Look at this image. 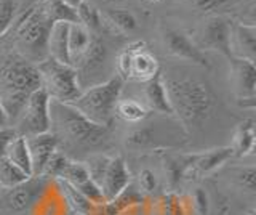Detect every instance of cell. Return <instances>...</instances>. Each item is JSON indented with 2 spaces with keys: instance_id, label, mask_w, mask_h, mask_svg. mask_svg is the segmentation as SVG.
Masks as SVG:
<instances>
[{
  "instance_id": "obj_13",
  "label": "cell",
  "mask_w": 256,
  "mask_h": 215,
  "mask_svg": "<svg viewBox=\"0 0 256 215\" xmlns=\"http://www.w3.org/2000/svg\"><path fill=\"white\" fill-rule=\"evenodd\" d=\"M26 143L32 161V175L40 177L53 153L58 151L60 138L56 137L54 132H46L40 135H29L26 137Z\"/></svg>"
},
{
  "instance_id": "obj_39",
  "label": "cell",
  "mask_w": 256,
  "mask_h": 215,
  "mask_svg": "<svg viewBox=\"0 0 256 215\" xmlns=\"http://www.w3.org/2000/svg\"><path fill=\"white\" fill-rule=\"evenodd\" d=\"M10 117L5 113V109L2 106V103H0V130H5V129H10Z\"/></svg>"
},
{
  "instance_id": "obj_38",
  "label": "cell",
  "mask_w": 256,
  "mask_h": 215,
  "mask_svg": "<svg viewBox=\"0 0 256 215\" xmlns=\"http://www.w3.org/2000/svg\"><path fill=\"white\" fill-rule=\"evenodd\" d=\"M14 130L13 129H5V130H0V157L4 156L5 153V148L8 145V141H10L13 137H14Z\"/></svg>"
},
{
  "instance_id": "obj_30",
  "label": "cell",
  "mask_w": 256,
  "mask_h": 215,
  "mask_svg": "<svg viewBox=\"0 0 256 215\" xmlns=\"http://www.w3.org/2000/svg\"><path fill=\"white\" fill-rule=\"evenodd\" d=\"M16 13H18V2L16 0H0V37L12 29Z\"/></svg>"
},
{
  "instance_id": "obj_28",
  "label": "cell",
  "mask_w": 256,
  "mask_h": 215,
  "mask_svg": "<svg viewBox=\"0 0 256 215\" xmlns=\"http://www.w3.org/2000/svg\"><path fill=\"white\" fill-rule=\"evenodd\" d=\"M77 18L78 25H82L85 29H88L90 33H100L102 29V17L101 13L94 9L93 5L86 4L85 0L77 7Z\"/></svg>"
},
{
  "instance_id": "obj_35",
  "label": "cell",
  "mask_w": 256,
  "mask_h": 215,
  "mask_svg": "<svg viewBox=\"0 0 256 215\" xmlns=\"http://www.w3.org/2000/svg\"><path fill=\"white\" fill-rule=\"evenodd\" d=\"M254 177H256V170L253 165H250V167L240 169L236 175V180L238 183V186H242L244 189H248V191H253L254 189Z\"/></svg>"
},
{
  "instance_id": "obj_4",
  "label": "cell",
  "mask_w": 256,
  "mask_h": 215,
  "mask_svg": "<svg viewBox=\"0 0 256 215\" xmlns=\"http://www.w3.org/2000/svg\"><path fill=\"white\" fill-rule=\"evenodd\" d=\"M122 90L124 79L120 76H114L108 79L106 82L90 87L88 90L82 92L69 105L74 106L80 114L90 119L92 122L109 127L116 116V106L120 100Z\"/></svg>"
},
{
  "instance_id": "obj_37",
  "label": "cell",
  "mask_w": 256,
  "mask_h": 215,
  "mask_svg": "<svg viewBox=\"0 0 256 215\" xmlns=\"http://www.w3.org/2000/svg\"><path fill=\"white\" fill-rule=\"evenodd\" d=\"M117 69H118V76L128 81L130 79V71H132V52L125 49L122 53L118 55V61H117Z\"/></svg>"
},
{
  "instance_id": "obj_16",
  "label": "cell",
  "mask_w": 256,
  "mask_h": 215,
  "mask_svg": "<svg viewBox=\"0 0 256 215\" xmlns=\"http://www.w3.org/2000/svg\"><path fill=\"white\" fill-rule=\"evenodd\" d=\"M144 100H146L148 111H154V113L164 116H173V109L170 105V100H168L164 74L160 71L146 82V87H144Z\"/></svg>"
},
{
  "instance_id": "obj_19",
  "label": "cell",
  "mask_w": 256,
  "mask_h": 215,
  "mask_svg": "<svg viewBox=\"0 0 256 215\" xmlns=\"http://www.w3.org/2000/svg\"><path fill=\"white\" fill-rule=\"evenodd\" d=\"M56 181H58V186L61 189L64 199H66V202L77 215H100L101 205H96L92 201H88L82 193H78V191L74 186H70L69 183L62 180H56Z\"/></svg>"
},
{
  "instance_id": "obj_36",
  "label": "cell",
  "mask_w": 256,
  "mask_h": 215,
  "mask_svg": "<svg viewBox=\"0 0 256 215\" xmlns=\"http://www.w3.org/2000/svg\"><path fill=\"white\" fill-rule=\"evenodd\" d=\"M138 181L140 188L148 194H152L157 189V177L150 169H142L138 175Z\"/></svg>"
},
{
  "instance_id": "obj_8",
  "label": "cell",
  "mask_w": 256,
  "mask_h": 215,
  "mask_svg": "<svg viewBox=\"0 0 256 215\" xmlns=\"http://www.w3.org/2000/svg\"><path fill=\"white\" fill-rule=\"evenodd\" d=\"M230 29L232 21L222 15H212L204 23L197 37V47L200 50H214L224 55L228 60L232 58L230 55Z\"/></svg>"
},
{
  "instance_id": "obj_14",
  "label": "cell",
  "mask_w": 256,
  "mask_h": 215,
  "mask_svg": "<svg viewBox=\"0 0 256 215\" xmlns=\"http://www.w3.org/2000/svg\"><path fill=\"white\" fill-rule=\"evenodd\" d=\"M230 55L234 58L256 61V26L254 23H232Z\"/></svg>"
},
{
  "instance_id": "obj_11",
  "label": "cell",
  "mask_w": 256,
  "mask_h": 215,
  "mask_svg": "<svg viewBox=\"0 0 256 215\" xmlns=\"http://www.w3.org/2000/svg\"><path fill=\"white\" fill-rule=\"evenodd\" d=\"M230 157H234V151L230 146L208 149L204 153L186 154V172L184 177H205L216 172L222 164H226Z\"/></svg>"
},
{
  "instance_id": "obj_3",
  "label": "cell",
  "mask_w": 256,
  "mask_h": 215,
  "mask_svg": "<svg viewBox=\"0 0 256 215\" xmlns=\"http://www.w3.org/2000/svg\"><path fill=\"white\" fill-rule=\"evenodd\" d=\"M50 117L52 125H56L58 133L74 145L98 146L108 138L109 127L92 122L69 103L50 100Z\"/></svg>"
},
{
  "instance_id": "obj_15",
  "label": "cell",
  "mask_w": 256,
  "mask_h": 215,
  "mask_svg": "<svg viewBox=\"0 0 256 215\" xmlns=\"http://www.w3.org/2000/svg\"><path fill=\"white\" fill-rule=\"evenodd\" d=\"M126 49L132 52L130 79L140 82H148L160 71L157 58L146 49V45L142 42H133Z\"/></svg>"
},
{
  "instance_id": "obj_21",
  "label": "cell",
  "mask_w": 256,
  "mask_h": 215,
  "mask_svg": "<svg viewBox=\"0 0 256 215\" xmlns=\"http://www.w3.org/2000/svg\"><path fill=\"white\" fill-rule=\"evenodd\" d=\"M104 58H106V47H104V44L100 41V39L93 37L86 52L72 66L76 68L77 73L78 71H82V73H90V71L98 69L102 65Z\"/></svg>"
},
{
  "instance_id": "obj_26",
  "label": "cell",
  "mask_w": 256,
  "mask_h": 215,
  "mask_svg": "<svg viewBox=\"0 0 256 215\" xmlns=\"http://www.w3.org/2000/svg\"><path fill=\"white\" fill-rule=\"evenodd\" d=\"M116 116L125 122H141L148 116V108L134 100H118L116 106Z\"/></svg>"
},
{
  "instance_id": "obj_27",
  "label": "cell",
  "mask_w": 256,
  "mask_h": 215,
  "mask_svg": "<svg viewBox=\"0 0 256 215\" xmlns=\"http://www.w3.org/2000/svg\"><path fill=\"white\" fill-rule=\"evenodd\" d=\"M104 18L109 21L110 26L118 29L120 33H133V31L138 28V21H136L134 15L124 9L106 10L104 12Z\"/></svg>"
},
{
  "instance_id": "obj_29",
  "label": "cell",
  "mask_w": 256,
  "mask_h": 215,
  "mask_svg": "<svg viewBox=\"0 0 256 215\" xmlns=\"http://www.w3.org/2000/svg\"><path fill=\"white\" fill-rule=\"evenodd\" d=\"M126 146L130 149H144L154 143V132L150 127H140V129H133L126 135Z\"/></svg>"
},
{
  "instance_id": "obj_7",
  "label": "cell",
  "mask_w": 256,
  "mask_h": 215,
  "mask_svg": "<svg viewBox=\"0 0 256 215\" xmlns=\"http://www.w3.org/2000/svg\"><path fill=\"white\" fill-rule=\"evenodd\" d=\"M50 97L45 92L44 87L37 89L34 93L28 98L26 105H24L18 129L21 130L22 137H29V135H40L52 130V117H50Z\"/></svg>"
},
{
  "instance_id": "obj_25",
  "label": "cell",
  "mask_w": 256,
  "mask_h": 215,
  "mask_svg": "<svg viewBox=\"0 0 256 215\" xmlns=\"http://www.w3.org/2000/svg\"><path fill=\"white\" fill-rule=\"evenodd\" d=\"M28 173H24L20 167H16L13 162H10L5 156L0 157V186L5 188H14L21 183L30 180Z\"/></svg>"
},
{
  "instance_id": "obj_17",
  "label": "cell",
  "mask_w": 256,
  "mask_h": 215,
  "mask_svg": "<svg viewBox=\"0 0 256 215\" xmlns=\"http://www.w3.org/2000/svg\"><path fill=\"white\" fill-rule=\"evenodd\" d=\"M69 23H53L48 36V57L64 65H72L69 57Z\"/></svg>"
},
{
  "instance_id": "obj_24",
  "label": "cell",
  "mask_w": 256,
  "mask_h": 215,
  "mask_svg": "<svg viewBox=\"0 0 256 215\" xmlns=\"http://www.w3.org/2000/svg\"><path fill=\"white\" fill-rule=\"evenodd\" d=\"M42 7L46 13V17L52 20V23H69V25H76L78 23L77 12L66 5L62 0H44Z\"/></svg>"
},
{
  "instance_id": "obj_12",
  "label": "cell",
  "mask_w": 256,
  "mask_h": 215,
  "mask_svg": "<svg viewBox=\"0 0 256 215\" xmlns=\"http://www.w3.org/2000/svg\"><path fill=\"white\" fill-rule=\"evenodd\" d=\"M130 181H132V175L124 161V157L122 156L110 157L106 173H104V178L100 186L106 202L114 201L116 197L122 194L130 186Z\"/></svg>"
},
{
  "instance_id": "obj_32",
  "label": "cell",
  "mask_w": 256,
  "mask_h": 215,
  "mask_svg": "<svg viewBox=\"0 0 256 215\" xmlns=\"http://www.w3.org/2000/svg\"><path fill=\"white\" fill-rule=\"evenodd\" d=\"M69 161H70V159H68L62 153H60V151H54L53 156L50 157V161L46 162L45 169H44V172H42L40 177H48V178L58 180L61 177L62 170L66 169V165L69 164Z\"/></svg>"
},
{
  "instance_id": "obj_31",
  "label": "cell",
  "mask_w": 256,
  "mask_h": 215,
  "mask_svg": "<svg viewBox=\"0 0 256 215\" xmlns=\"http://www.w3.org/2000/svg\"><path fill=\"white\" fill-rule=\"evenodd\" d=\"M109 159L108 156H93L90 157L88 161L85 162V167L88 170V175L90 178L96 183L98 186H101V181L104 178V173H106L108 169V164H109Z\"/></svg>"
},
{
  "instance_id": "obj_5",
  "label": "cell",
  "mask_w": 256,
  "mask_h": 215,
  "mask_svg": "<svg viewBox=\"0 0 256 215\" xmlns=\"http://www.w3.org/2000/svg\"><path fill=\"white\" fill-rule=\"evenodd\" d=\"M52 20L46 17L42 4L30 7L16 21V39L20 49L26 52L28 61H42L48 57V36L52 31Z\"/></svg>"
},
{
  "instance_id": "obj_2",
  "label": "cell",
  "mask_w": 256,
  "mask_h": 215,
  "mask_svg": "<svg viewBox=\"0 0 256 215\" xmlns=\"http://www.w3.org/2000/svg\"><path fill=\"white\" fill-rule=\"evenodd\" d=\"M42 87L38 71L22 57H12L0 66V103L10 122L20 117L28 98Z\"/></svg>"
},
{
  "instance_id": "obj_20",
  "label": "cell",
  "mask_w": 256,
  "mask_h": 215,
  "mask_svg": "<svg viewBox=\"0 0 256 215\" xmlns=\"http://www.w3.org/2000/svg\"><path fill=\"white\" fill-rule=\"evenodd\" d=\"M36 189H37V186L32 185L30 180L24 181L14 188H10V191H8L5 196V204L8 205V209L16 210V212L26 210L28 207L34 202Z\"/></svg>"
},
{
  "instance_id": "obj_22",
  "label": "cell",
  "mask_w": 256,
  "mask_h": 215,
  "mask_svg": "<svg viewBox=\"0 0 256 215\" xmlns=\"http://www.w3.org/2000/svg\"><path fill=\"white\" fill-rule=\"evenodd\" d=\"M234 151V156L245 157L253 153L254 149V121L253 119H245V121L237 127L234 135V145L230 146Z\"/></svg>"
},
{
  "instance_id": "obj_41",
  "label": "cell",
  "mask_w": 256,
  "mask_h": 215,
  "mask_svg": "<svg viewBox=\"0 0 256 215\" xmlns=\"http://www.w3.org/2000/svg\"><path fill=\"white\" fill-rule=\"evenodd\" d=\"M149 2H160V0H149Z\"/></svg>"
},
{
  "instance_id": "obj_9",
  "label": "cell",
  "mask_w": 256,
  "mask_h": 215,
  "mask_svg": "<svg viewBox=\"0 0 256 215\" xmlns=\"http://www.w3.org/2000/svg\"><path fill=\"white\" fill-rule=\"evenodd\" d=\"M230 81L238 103L244 108H254L256 100V68L253 61L229 58Z\"/></svg>"
},
{
  "instance_id": "obj_23",
  "label": "cell",
  "mask_w": 256,
  "mask_h": 215,
  "mask_svg": "<svg viewBox=\"0 0 256 215\" xmlns=\"http://www.w3.org/2000/svg\"><path fill=\"white\" fill-rule=\"evenodd\" d=\"M93 34L88 29H85L82 25H70L69 26V57H70V63H74L82 57V55L86 52V49L92 44Z\"/></svg>"
},
{
  "instance_id": "obj_33",
  "label": "cell",
  "mask_w": 256,
  "mask_h": 215,
  "mask_svg": "<svg viewBox=\"0 0 256 215\" xmlns=\"http://www.w3.org/2000/svg\"><path fill=\"white\" fill-rule=\"evenodd\" d=\"M237 0H188V4L198 13L210 15L218 10L228 9L229 5H234Z\"/></svg>"
},
{
  "instance_id": "obj_10",
  "label": "cell",
  "mask_w": 256,
  "mask_h": 215,
  "mask_svg": "<svg viewBox=\"0 0 256 215\" xmlns=\"http://www.w3.org/2000/svg\"><path fill=\"white\" fill-rule=\"evenodd\" d=\"M164 45L168 55H172L174 58H181L194 63L197 66L210 68V61L205 57L204 50H200L194 41H190V37L186 36L182 31L178 29H165L164 31Z\"/></svg>"
},
{
  "instance_id": "obj_1",
  "label": "cell",
  "mask_w": 256,
  "mask_h": 215,
  "mask_svg": "<svg viewBox=\"0 0 256 215\" xmlns=\"http://www.w3.org/2000/svg\"><path fill=\"white\" fill-rule=\"evenodd\" d=\"M173 116L182 129L192 133L212 116L216 97L208 82L192 76H164Z\"/></svg>"
},
{
  "instance_id": "obj_40",
  "label": "cell",
  "mask_w": 256,
  "mask_h": 215,
  "mask_svg": "<svg viewBox=\"0 0 256 215\" xmlns=\"http://www.w3.org/2000/svg\"><path fill=\"white\" fill-rule=\"evenodd\" d=\"M62 2H64V4H66V5H69V7H70V9H74V10H77V7H78L80 4H82V2H84V0H62Z\"/></svg>"
},
{
  "instance_id": "obj_18",
  "label": "cell",
  "mask_w": 256,
  "mask_h": 215,
  "mask_svg": "<svg viewBox=\"0 0 256 215\" xmlns=\"http://www.w3.org/2000/svg\"><path fill=\"white\" fill-rule=\"evenodd\" d=\"M4 156L10 162H13L16 167H20L24 173H28L29 177H34V175H32V161H30V154L28 149L26 137L14 135V137L8 141Z\"/></svg>"
},
{
  "instance_id": "obj_6",
  "label": "cell",
  "mask_w": 256,
  "mask_h": 215,
  "mask_svg": "<svg viewBox=\"0 0 256 215\" xmlns=\"http://www.w3.org/2000/svg\"><path fill=\"white\" fill-rule=\"evenodd\" d=\"M36 68L42 81V87L52 100L70 103L82 93L78 73L72 65H64L52 57H46L38 61Z\"/></svg>"
},
{
  "instance_id": "obj_34",
  "label": "cell",
  "mask_w": 256,
  "mask_h": 215,
  "mask_svg": "<svg viewBox=\"0 0 256 215\" xmlns=\"http://www.w3.org/2000/svg\"><path fill=\"white\" fill-rule=\"evenodd\" d=\"M192 209L196 210L197 215H208V209H210V199H208L206 191L198 188L196 189V193L190 197Z\"/></svg>"
}]
</instances>
